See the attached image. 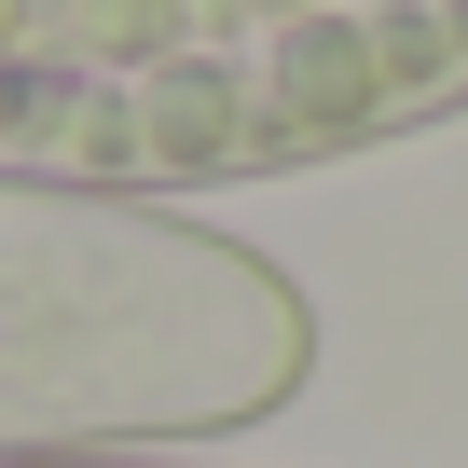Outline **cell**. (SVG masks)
I'll use <instances>...</instances> for the list:
<instances>
[{"label": "cell", "instance_id": "6da1fadb", "mask_svg": "<svg viewBox=\"0 0 468 468\" xmlns=\"http://www.w3.org/2000/svg\"><path fill=\"white\" fill-rule=\"evenodd\" d=\"M468 97V0H0L15 179H234Z\"/></svg>", "mask_w": 468, "mask_h": 468}]
</instances>
